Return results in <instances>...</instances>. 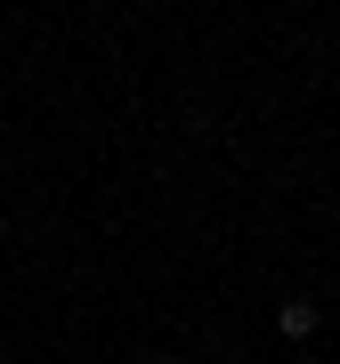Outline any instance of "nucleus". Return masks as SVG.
Returning <instances> with one entry per match:
<instances>
[{"mask_svg": "<svg viewBox=\"0 0 340 364\" xmlns=\"http://www.w3.org/2000/svg\"><path fill=\"white\" fill-rule=\"evenodd\" d=\"M275 332H284V340H308L316 332V308H308V299H284V308H275Z\"/></svg>", "mask_w": 340, "mask_h": 364, "instance_id": "1", "label": "nucleus"}, {"mask_svg": "<svg viewBox=\"0 0 340 364\" xmlns=\"http://www.w3.org/2000/svg\"><path fill=\"white\" fill-rule=\"evenodd\" d=\"M146 364H170V356H146Z\"/></svg>", "mask_w": 340, "mask_h": 364, "instance_id": "2", "label": "nucleus"}, {"mask_svg": "<svg viewBox=\"0 0 340 364\" xmlns=\"http://www.w3.org/2000/svg\"><path fill=\"white\" fill-rule=\"evenodd\" d=\"M300 364H308V356H300Z\"/></svg>", "mask_w": 340, "mask_h": 364, "instance_id": "3", "label": "nucleus"}]
</instances>
